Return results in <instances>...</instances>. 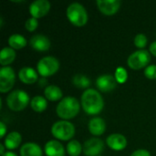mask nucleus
Masks as SVG:
<instances>
[{"mask_svg": "<svg viewBox=\"0 0 156 156\" xmlns=\"http://www.w3.org/2000/svg\"><path fill=\"white\" fill-rule=\"evenodd\" d=\"M80 103L84 112L90 115L99 114L104 107L103 98L95 89L85 90L81 95Z\"/></svg>", "mask_w": 156, "mask_h": 156, "instance_id": "nucleus-1", "label": "nucleus"}, {"mask_svg": "<svg viewBox=\"0 0 156 156\" xmlns=\"http://www.w3.org/2000/svg\"><path fill=\"white\" fill-rule=\"evenodd\" d=\"M80 101L74 97H65L57 105L56 112L59 118L68 121L76 117L80 112Z\"/></svg>", "mask_w": 156, "mask_h": 156, "instance_id": "nucleus-2", "label": "nucleus"}, {"mask_svg": "<svg viewBox=\"0 0 156 156\" xmlns=\"http://www.w3.org/2000/svg\"><path fill=\"white\" fill-rule=\"evenodd\" d=\"M67 16L69 22L76 27H82L87 24L89 16L86 8L80 3H71L67 8Z\"/></svg>", "mask_w": 156, "mask_h": 156, "instance_id": "nucleus-3", "label": "nucleus"}, {"mask_svg": "<svg viewBox=\"0 0 156 156\" xmlns=\"http://www.w3.org/2000/svg\"><path fill=\"white\" fill-rule=\"evenodd\" d=\"M7 107L13 112L23 111L29 103L28 94L22 90H15L11 91L5 98Z\"/></svg>", "mask_w": 156, "mask_h": 156, "instance_id": "nucleus-4", "label": "nucleus"}, {"mask_svg": "<svg viewBox=\"0 0 156 156\" xmlns=\"http://www.w3.org/2000/svg\"><path fill=\"white\" fill-rule=\"evenodd\" d=\"M52 135L61 141H69L75 135V126L65 120L56 122L51 127Z\"/></svg>", "mask_w": 156, "mask_h": 156, "instance_id": "nucleus-5", "label": "nucleus"}, {"mask_svg": "<svg viewBox=\"0 0 156 156\" xmlns=\"http://www.w3.org/2000/svg\"><path fill=\"white\" fill-rule=\"evenodd\" d=\"M37 73L42 78H47L54 75L59 69V61L53 56H47L42 58L37 65Z\"/></svg>", "mask_w": 156, "mask_h": 156, "instance_id": "nucleus-6", "label": "nucleus"}, {"mask_svg": "<svg viewBox=\"0 0 156 156\" xmlns=\"http://www.w3.org/2000/svg\"><path fill=\"white\" fill-rule=\"evenodd\" d=\"M151 61V54L146 49H139L132 53L127 58L128 66L133 69H140L148 66Z\"/></svg>", "mask_w": 156, "mask_h": 156, "instance_id": "nucleus-7", "label": "nucleus"}, {"mask_svg": "<svg viewBox=\"0 0 156 156\" xmlns=\"http://www.w3.org/2000/svg\"><path fill=\"white\" fill-rule=\"evenodd\" d=\"M16 82V74L11 67H2L0 69V91L2 93L9 91Z\"/></svg>", "mask_w": 156, "mask_h": 156, "instance_id": "nucleus-8", "label": "nucleus"}, {"mask_svg": "<svg viewBox=\"0 0 156 156\" xmlns=\"http://www.w3.org/2000/svg\"><path fill=\"white\" fill-rule=\"evenodd\" d=\"M104 150V143L100 138H90L83 144V154L86 156H98Z\"/></svg>", "mask_w": 156, "mask_h": 156, "instance_id": "nucleus-9", "label": "nucleus"}, {"mask_svg": "<svg viewBox=\"0 0 156 156\" xmlns=\"http://www.w3.org/2000/svg\"><path fill=\"white\" fill-rule=\"evenodd\" d=\"M51 5L48 0H36L29 5V13L32 17L40 18L45 16L50 10Z\"/></svg>", "mask_w": 156, "mask_h": 156, "instance_id": "nucleus-10", "label": "nucleus"}, {"mask_svg": "<svg viewBox=\"0 0 156 156\" xmlns=\"http://www.w3.org/2000/svg\"><path fill=\"white\" fill-rule=\"evenodd\" d=\"M117 80L114 76L111 74H104L96 80V86L99 90L102 92H109L113 90L116 88Z\"/></svg>", "mask_w": 156, "mask_h": 156, "instance_id": "nucleus-11", "label": "nucleus"}, {"mask_svg": "<svg viewBox=\"0 0 156 156\" xmlns=\"http://www.w3.org/2000/svg\"><path fill=\"white\" fill-rule=\"evenodd\" d=\"M99 10L105 16H112L121 7L120 0H97Z\"/></svg>", "mask_w": 156, "mask_h": 156, "instance_id": "nucleus-12", "label": "nucleus"}, {"mask_svg": "<svg viewBox=\"0 0 156 156\" xmlns=\"http://www.w3.org/2000/svg\"><path fill=\"white\" fill-rule=\"evenodd\" d=\"M29 44L31 46L32 48H34L37 51L39 52H45L48 51L50 48V40L42 34H37L34 35L30 40H29Z\"/></svg>", "mask_w": 156, "mask_h": 156, "instance_id": "nucleus-13", "label": "nucleus"}, {"mask_svg": "<svg viewBox=\"0 0 156 156\" xmlns=\"http://www.w3.org/2000/svg\"><path fill=\"white\" fill-rule=\"evenodd\" d=\"M107 145L114 151H122L127 146V140L124 135L120 133H112L106 139Z\"/></svg>", "mask_w": 156, "mask_h": 156, "instance_id": "nucleus-14", "label": "nucleus"}, {"mask_svg": "<svg viewBox=\"0 0 156 156\" xmlns=\"http://www.w3.org/2000/svg\"><path fill=\"white\" fill-rule=\"evenodd\" d=\"M88 128L90 133L94 136H101L106 131V122L102 118L93 117L90 120Z\"/></svg>", "mask_w": 156, "mask_h": 156, "instance_id": "nucleus-15", "label": "nucleus"}, {"mask_svg": "<svg viewBox=\"0 0 156 156\" xmlns=\"http://www.w3.org/2000/svg\"><path fill=\"white\" fill-rule=\"evenodd\" d=\"M47 156H65L64 146L57 140L48 141L44 148Z\"/></svg>", "mask_w": 156, "mask_h": 156, "instance_id": "nucleus-16", "label": "nucleus"}, {"mask_svg": "<svg viewBox=\"0 0 156 156\" xmlns=\"http://www.w3.org/2000/svg\"><path fill=\"white\" fill-rule=\"evenodd\" d=\"M19 80L26 84H33L37 81L38 76L37 71L30 67H24L18 71Z\"/></svg>", "mask_w": 156, "mask_h": 156, "instance_id": "nucleus-17", "label": "nucleus"}, {"mask_svg": "<svg viewBox=\"0 0 156 156\" xmlns=\"http://www.w3.org/2000/svg\"><path fill=\"white\" fill-rule=\"evenodd\" d=\"M20 156H42L41 147L35 143H26L20 147Z\"/></svg>", "mask_w": 156, "mask_h": 156, "instance_id": "nucleus-18", "label": "nucleus"}, {"mask_svg": "<svg viewBox=\"0 0 156 156\" xmlns=\"http://www.w3.org/2000/svg\"><path fill=\"white\" fill-rule=\"evenodd\" d=\"M22 142V136L18 132H11L9 133L4 142V145L8 150H14L17 148Z\"/></svg>", "mask_w": 156, "mask_h": 156, "instance_id": "nucleus-19", "label": "nucleus"}, {"mask_svg": "<svg viewBox=\"0 0 156 156\" xmlns=\"http://www.w3.org/2000/svg\"><path fill=\"white\" fill-rule=\"evenodd\" d=\"M44 95L47 100L51 101H57L62 98L63 93L59 87L56 85H48L44 90Z\"/></svg>", "mask_w": 156, "mask_h": 156, "instance_id": "nucleus-20", "label": "nucleus"}, {"mask_svg": "<svg viewBox=\"0 0 156 156\" xmlns=\"http://www.w3.org/2000/svg\"><path fill=\"white\" fill-rule=\"evenodd\" d=\"M16 51L15 49L11 48H4L0 51V64L4 67H6V65L11 64L15 58H16Z\"/></svg>", "mask_w": 156, "mask_h": 156, "instance_id": "nucleus-21", "label": "nucleus"}, {"mask_svg": "<svg viewBox=\"0 0 156 156\" xmlns=\"http://www.w3.org/2000/svg\"><path fill=\"white\" fill-rule=\"evenodd\" d=\"M8 44L13 49H21L27 46V41L24 36L20 34H13L8 38Z\"/></svg>", "mask_w": 156, "mask_h": 156, "instance_id": "nucleus-22", "label": "nucleus"}, {"mask_svg": "<svg viewBox=\"0 0 156 156\" xmlns=\"http://www.w3.org/2000/svg\"><path fill=\"white\" fill-rule=\"evenodd\" d=\"M30 106L34 112H44L48 107V101L47 99L42 96H35L30 101Z\"/></svg>", "mask_w": 156, "mask_h": 156, "instance_id": "nucleus-23", "label": "nucleus"}, {"mask_svg": "<svg viewBox=\"0 0 156 156\" xmlns=\"http://www.w3.org/2000/svg\"><path fill=\"white\" fill-rule=\"evenodd\" d=\"M72 83L78 89H86L87 90V89H90L89 87L90 86L91 81L88 77H86L82 74H76L72 78Z\"/></svg>", "mask_w": 156, "mask_h": 156, "instance_id": "nucleus-24", "label": "nucleus"}, {"mask_svg": "<svg viewBox=\"0 0 156 156\" xmlns=\"http://www.w3.org/2000/svg\"><path fill=\"white\" fill-rule=\"evenodd\" d=\"M66 150L69 156H79L83 151V145L77 140H70L67 144Z\"/></svg>", "mask_w": 156, "mask_h": 156, "instance_id": "nucleus-25", "label": "nucleus"}, {"mask_svg": "<svg viewBox=\"0 0 156 156\" xmlns=\"http://www.w3.org/2000/svg\"><path fill=\"white\" fill-rule=\"evenodd\" d=\"M128 78V74L125 69L120 67L116 69L115 71V79L117 80L118 83H124L127 80Z\"/></svg>", "mask_w": 156, "mask_h": 156, "instance_id": "nucleus-26", "label": "nucleus"}, {"mask_svg": "<svg viewBox=\"0 0 156 156\" xmlns=\"http://www.w3.org/2000/svg\"><path fill=\"white\" fill-rule=\"evenodd\" d=\"M147 37L144 34H137L134 37V45L138 48L143 49L147 45Z\"/></svg>", "mask_w": 156, "mask_h": 156, "instance_id": "nucleus-27", "label": "nucleus"}, {"mask_svg": "<svg viewBox=\"0 0 156 156\" xmlns=\"http://www.w3.org/2000/svg\"><path fill=\"white\" fill-rule=\"evenodd\" d=\"M26 29L29 32H33L37 29V27H38V21L37 18L35 17H30L28 19H27L26 24H25Z\"/></svg>", "mask_w": 156, "mask_h": 156, "instance_id": "nucleus-28", "label": "nucleus"}, {"mask_svg": "<svg viewBox=\"0 0 156 156\" xmlns=\"http://www.w3.org/2000/svg\"><path fill=\"white\" fill-rule=\"evenodd\" d=\"M144 76L149 80H156V65H149L144 69Z\"/></svg>", "mask_w": 156, "mask_h": 156, "instance_id": "nucleus-29", "label": "nucleus"}, {"mask_svg": "<svg viewBox=\"0 0 156 156\" xmlns=\"http://www.w3.org/2000/svg\"><path fill=\"white\" fill-rule=\"evenodd\" d=\"M131 156H151V154L149 151L147 150H144V149H139V150H136L134 151Z\"/></svg>", "mask_w": 156, "mask_h": 156, "instance_id": "nucleus-30", "label": "nucleus"}, {"mask_svg": "<svg viewBox=\"0 0 156 156\" xmlns=\"http://www.w3.org/2000/svg\"><path fill=\"white\" fill-rule=\"evenodd\" d=\"M6 133V126L3 122H0V137L3 138Z\"/></svg>", "mask_w": 156, "mask_h": 156, "instance_id": "nucleus-31", "label": "nucleus"}, {"mask_svg": "<svg viewBox=\"0 0 156 156\" xmlns=\"http://www.w3.org/2000/svg\"><path fill=\"white\" fill-rule=\"evenodd\" d=\"M149 51L151 52V54H153L154 57H156V41H154L150 47H149Z\"/></svg>", "mask_w": 156, "mask_h": 156, "instance_id": "nucleus-32", "label": "nucleus"}, {"mask_svg": "<svg viewBox=\"0 0 156 156\" xmlns=\"http://www.w3.org/2000/svg\"><path fill=\"white\" fill-rule=\"evenodd\" d=\"M38 85L42 88H47L48 87V80L46 78H41L39 80H38Z\"/></svg>", "mask_w": 156, "mask_h": 156, "instance_id": "nucleus-33", "label": "nucleus"}, {"mask_svg": "<svg viewBox=\"0 0 156 156\" xmlns=\"http://www.w3.org/2000/svg\"><path fill=\"white\" fill-rule=\"evenodd\" d=\"M5 146L4 144H0V154H1V156L5 154Z\"/></svg>", "mask_w": 156, "mask_h": 156, "instance_id": "nucleus-34", "label": "nucleus"}, {"mask_svg": "<svg viewBox=\"0 0 156 156\" xmlns=\"http://www.w3.org/2000/svg\"><path fill=\"white\" fill-rule=\"evenodd\" d=\"M2 156H17L15 153H13V152H6L5 154H3Z\"/></svg>", "mask_w": 156, "mask_h": 156, "instance_id": "nucleus-35", "label": "nucleus"}, {"mask_svg": "<svg viewBox=\"0 0 156 156\" xmlns=\"http://www.w3.org/2000/svg\"><path fill=\"white\" fill-rule=\"evenodd\" d=\"M98 156H102V155H98Z\"/></svg>", "mask_w": 156, "mask_h": 156, "instance_id": "nucleus-36", "label": "nucleus"}]
</instances>
